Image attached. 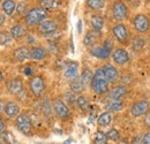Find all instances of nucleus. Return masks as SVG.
<instances>
[{
    "mask_svg": "<svg viewBox=\"0 0 150 144\" xmlns=\"http://www.w3.org/2000/svg\"><path fill=\"white\" fill-rule=\"evenodd\" d=\"M112 34L113 36L115 37V39L118 42H120L121 44H126L127 43L129 32H128V29L124 24H117V25H114L112 29Z\"/></svg>",
    "mask_w": 150,
    "mask_h": 144,
    "instance_id": "obj_8",
    "label": "nucleus"
},
{
    "mask_svg": "<svg viewBox=\"0 0 150 144\" xmlns=\"http://www.w3.org/2000/svg\"><path fill=\"white\" fill-rule=\"evenodd\" d=\"M106 107L109 111H114V112L120 111L122 108V99H109Z\"/></svg>",
    "mask_w": 150,
    "mask_h": 144,
    "instance_id": "obj_27",
    "label": "nucleus"
},
{
    "mask_svg": "<svg viewBox=\"0 0 150 144\" xmlns=\"http://www.w3.org/2000/svg\"><path fill=\"white\" fill-rule=\"evenodd\" d=\"M127 1H132V0H127Z\"/></svg>",
    "mask_w": 150,
    "mask_h": 144,
    "instance_id": "obj_47",
    "label": "nucleus"
},
{
    "mask_svg": "<svg viewBox=\"0 0 150 144\" xmlns=\"http://www.w3.org/2000/svg\"><path fill=\"white\" fill-rule=\"evenodd\" d=\"M7 89L13 95H19V93H21L23 91V83H22V81L20 78L11 80L7 83Z\"/></svg>",
    "mask_w": 150,
    "mask_h": 144,
    "instance_id": "obj_15",
    "label": "nucleus"
},
{
    "mask_svg": "<svg viewBox=\"0 0 150 144\" xmlns=\"http://www.w3.org/2000/svg\"><path fill=\"white\" fill-rule=\"evenodd\" d=\"M38 30L43 35H51L57 30V24L53 21H43L40 24H38Z\"/></svg>",
    "mask_w": 150,
    "mask_h": 144,
    "instance_id": "obj_14",
    "label": "nucleus"
},
{
    "mask_svg": "<svg viewBox=\"0 0 150 144\" xmlns=\"http://www.w3.org/2000/svg\"><path fill=\"white\" fill-rule=\"evenodd\" d=\"M143 144H150V131L144 135V137H143Z\"/></svg>",
    "mask_w": 150,
    "mask_h": 144,
    "instance_id": "obj_38",
    "label": "nucleus"
},
{
    "mask_svg": "<svg viewBox=\"0 0 150 144\" xmlns=\"http://www.w3.org/2000/svg\"><path fill=\"white\" fill-rule=\"evenodd\" d=\"M46 11L43 8H33L25 14V23L29 27H35L37 24H40L46 18Z\"/></svg>",
    "mask_w": 150,
    "mask_h": 144,
    "instance_id": "obj_2",
    "label": "nucleus"
},
{
    "mask_svg": "<svg viewBox=\"0 0 150 144\" xmlns=\"http://www.w3.org/2000/svg\"><path fill=\"white\" fill-rule=\"evenodd\" d=\"M102 71H103V74H104V76H105V78L108 80L109 83H114L119 77V73L117 71V68L112 65H110V64L105 65L102 68Z\"/></svg>",
    "mask_w": 150,
    "mask_h": 144,
    "instance_id": "obj_13",
    "label": "nucleus"
},
{
    "mask_svg": "<svg viewBox=\"0 0 150 144\" xmlns=\"http://www.w3.org/2000/svg\"><path fill=\"white\" fill-rule=\"evenodd\" d=\"M69 87H71V90H72L73 93H81L82 91L84 90V85H83V83L81 82V80L79 77H76V78L71 81Z\"/></svg>",
    "mask_w": 150,
    "mask_h": 144,
    "instance_id": "obj_26",
    "label": "nucleus"
},
{
    "mask_svg": "<svg viewBox=\"0 0 150 144\" xmlns=\"http://www.w3.org/2000/svg\"><path fill=\"white\" fill-rule=\"evenodd\" d=\"M1 8L6 15H13V13L15 12V8H16V4L13 0H5L1 4Z\"/></svg>",
    "mask_w": 150,
    "mask_h": 144,
    "instance_id": "obj_22",
    "label": "nucleus"
},
{
    "mask_svg": "<svg viewBox=\"0 0 150 144\" xmlns=\"http://www.w3.org/2000/svg\"><path fill=\"white\" fill-rule=\"evenodd\" d=\"M71 143H72V140H67V141H65L64 144H71Z\"/></svg>",
    "mask_w": 150,
    "mask_h": 144,
    "instance_id": "obj_46",
    "label": "nucleus"
},
{
    "mask_svg": "<svg viewBox=\"0 0 150 144\" xmlns=\"http://www.w3.org/2000/svg\"><path fill=\"white\" fill-rule=\"evenodd\" d=\"M90 22H91V27H93V29H94L95 31L100 32V30L104 27V20H103V18L99 16V15H94L91 18Z\"/></svg>",
    "mask_w": 150,
    "mask_h": 144,
    "instance_id": "obj_24",
    "label": "nucleus"
},
{
    "mask_svg": "<svg viewBox=\"0 0 150 144\" xmlns=\"http://www.w3.org/2000/svg\"><path fill=\"white\" fill-rule=\"evenodd\" d=\"M148 111H149V102L148 100H140L132 106L131 114L134 118H139L141 115L147 114Z\"/></svg>",
    "mask_w": 150,
    "mask_h": 144,
    "instance_id": "obj_9",
    "label": "nucleus"
},
{
    "mask_svg": "<svg viewBox=\"0 0 150 144\" xmlns=\"http://www.w3.org/2000/svg\"><path fill=\"white\" fill-rule=\"evenodd\" d=\"M16 7H18V13H19V14H24V13H25L27 5H25L24 2H21V4H19V6H16Z\"/></svg>",
    "mask_w": 150,
    "mask_h": 144,
    "instance_id": "obj_37",
    "label": "nucleus"
},
{
    "mask_svg": "<svg viewBox=\"0 0 150 144\" xmlns=\"http://www.w3.org/2000/svg\"><path fill=\"white\" fill-rule=\"evenodd\" d=\"M65 97H66V99H67V102L69 104H74L75 103V97L73 92H66L65 93Z\"/></svg>",
    "mask_w": 150,
    "mask_h": 144,
    "instance_id": "obj_36",
    "label": "nucleus"
},
{
    "mask_svg": "<svg viewBox=\"0 0 150 144\" xmlns=\"http://www.w3.org/2000/svg\"><path fill=\"white\" fill-rule=\"evenodd\" d=\"M112 59L114 64L119 65V66H124L128 62L129 60V55L127 53V51H125L124 49H117L112 54Z\"/></svg>",
    "mask_w": 150,
    "mask_h": 144,
    "instance_id": "obj_12",
    "label": "nucleus"
},
{
    "mask_svg": "<svg viewBox=\"0 0 150 144\" xmlns=\"http://www.w3.org/2000/svg\"><path fill=\"white\" fill-rule=\"evenodd\" d=\"M111 121H112V115H111L110 112H104V113H102V114L98 116V119H97L98 125L102 127L109 126V125L111 124Z\"/></svg>",
    "mask_w": 150,
    "mask_h": 144,
    "instance_id": "obj_25",
    "label": "nucleus"
},
{
    "mask_svg": "<svg viewBox=\"0 0 150 144\" xmlns=\"http://www.w3.org/2000/svg\"><path fill=\"white\" fill-rule=\"evenodd\" d=\"M46 58V50L44 47H34L30 50V59L36 60V61H40L44 60Z\"/></svg>",
    "mask_w": 150,
    "mask_h": 144,
    "instance_id": "obj_18",
    "label": "nucleus"
},
{
    "mask_svg": "<svg viewBox=\"0 0 150 144\" xmlns=\"http://www.w3.org/2000/svg\"><path fill=\"white\" fill-rule=\"evenodd\" d=\"M94 144H108V136L103 131H97L94 138Z\"/></svg>",
    "mask_w": 150,
    "mask_h": 144,
    "instance_id": "obj_32",
    "label": "nucleus"
},
{
    "mask_svg": "<svg viewBox=\"0 0 150 144\" xmlns=\"http://www.w3.org/2000/svg\"><path fill=\"white\" fill-rule=\"evenodd\" d=\"M91 89L97 95H104L109 91V82L105 78L102 69H97L95 72L91 80Z\"/></svg>",
    "mask_w": 150,
    "mask_h": 144,
    "instance_id": "obj_1",
    "label": "nucleus"
},
{
    "mask_svg": "<svg viewBox=\"0 0 150 144\" xmlns=\"http://www.w3.org/2000/svg\"><path fill=\"white\" fill-rule=\"evenodd\" d=\"M12 42V36L7 31H0V45H9Z\"/></svg>",
    "mask_w": 150,
    "mask_h": 144,
    "instance_id": "obj_33",
    "label": "nucleus"
},
{
    "mask_svg": "<svg viewBox=\"0 0 150 144\" xmlns=\"http://www.w3.org/2000/svg\"><path fill=\"white\" fill-rule=\"evenodd\" d=\"M106 136H108V138H110L112 141H118L119 140V133H118L117 129H110L109 133L106 134Z\"/></svg>",
    "mask_w": 150,
    "mask_h": 144,
    "instance_id": "obj_34",
    "label": "nucleus"
},
{
    "mask_svg": "<svg viewBox=\"0 0 150 144\" xmlns=\"http://www.w3.org/2000/svg\"><path fill=\"white\" fill-rule=\"evenodd\" d=\"M1 81H4V75H2V73L0 72V82Z\"/></svg>",
    "mask_w": 150,
    "mask_h": 144,
    "instance_id": "obj_45",
    "label": "nucleus"
},
{
    "mask_svg": "<svg viewBox=\"0 0 150 144\" xmlns=\"http://www.w3.org/2000/svg\"><path fill=\"white\" fill-rule=\"evenodd\" d=\"M112 14L117 21H124L128 15V8L124 2L117 1L112 6Z\"/></svg>",
    "mask_w": 150,
    "mask_h": 144,
    "instance_id": "obj_5",
    "label": "nucleus"
},
{
    "mask_svg": "<svg viewBox=\"0 0 150 144\" xmlns=\"http://www.w3.org/2000/svg\"><path fill=\"white\" fill-rule=\"evenodd\" d=\"M0 144H1V143H0Z\"/></svg>",
    "mask_w": 150,
    "mask_h": 144,
    "instance_id": "obj_48",
    "label": "nucleus"
},
{
    "mask_svg": "<svg viewBox=\"0 0 150 144\" xmlns=\"http://www.w3.org/2000/svg\"><path fill=\"white\" fill-rule=\"evenodd\" d=\"M105 5V0H87V6L91 9H102Z\"/></svg>",
    "mask_w": 150,
    "mask_h": 144,
    "instance_id": "obj_29",
    "label": "nucleus"
},
{
    "mask_svg": "<svg viewBox=\"0 0 150 144\" xmlns=\"http://www.w3.org/2000/svg\"><path fill=\"white\" fill-rule=\"evenodd\" d=\"M4 140H5V142L7 144H13V141H14L13 135L11 133H8V131L4 133Z\"/></svg>",
    "mask_w": 150,
    "mask_h": 144,
    "instance_id": "obj_35",
    "label": "nucleus"
},
{
    "mask_svg": "<svg viewBox=\"0 0 150 144\" xmlns=\"http://www.w3.org/2000/svg\"><path fill=\"white\" fill-rule=\"evenodd\" d=\"M5 106H6V104H5V102L0 99V113H2V112L5 111Z\"/></svg>",
    "mask_w": 150,
    "mask_h": 144,
    "instance_id": "obj_40",
    "label": "nucleus"
},
{
    "mask_svg": "<svg viewBox=\"0 0 150 144\" xmlns=\"http://www.w3.org/2000/svg\"><path fill=\"white\" fill-rule=\"evenodd\" d=\"M25 34H27V29L22 24H15L14 27L11 28V36H12V38L19 39V38H22L23 36H25Z\"/></svg>",
    "mask_w": 150,
    "mask_h": 144,
    "instance_id": "obj_20",
    "label": "nucleus"
},
{
    "mask_svg": "<svg viewBox=\"0 0 150 144\" xmlns=\"http://www.w3.org/2000/svg\"><path fill=\"white\" fill-rule=\"evenodd\" d=\"M20 112V106L15 103V102H9L6 104L5 106V113L8 118H15L18 116Z\"/></svg>",
    "mask_w": 150,
    "mask_h": 144,
    "instance_id": "obj_17",
    "label": "nucleus"
},
{
    "mask_svg": "<svg viewBox=\"0 0 150 144\" xmlns=\"http://www.w3.org/2000/svg\"><path fill=\"white\" fill-rule=\"evenodd\" d=\"M64 75L69 81L76 78L79 75V64L75 61H68L64 67Z\"/></svg>",
    "mask_w": 150,
    "mask_h": 144,
    "instance_id": "obj_10",
    "label": "nucleus"
},
{
    "mask_svg": "<svg viewBox=\"0 0 150 144\" xmlns=\"http://www.w3.org/2000/svg\"><path fill=\"white\" fill-rule=\"evenodd\" d=\"M100 37V34L97 32V31H88V34L84 36V39H83V44L86 46H93L97 43V40L99 39Z\"/></svg>",
    "mask_w": 150,
    "mask_h": 144,
    "instance_id": "obj_19",
    "label": "nucleus"
},
{
    "mask_svg": "<svg viewBox=\"0 0 150 144\" xmlns=\"http://www.w3.org/2000/svg\"><path fill=\"white\" fill-rule=\"evenodd\" d=\"M53 108L56 112L57 116L60 119H66L69 116V108L67 107V105L60 100V99H56L53 102Z\"/></svg>",
    "mask_w": 150,
    "mask_h": 144,
    "instance_id": "obj_11",
    "label": "nucleus"
},
{
    "mask_svg": "<svg viewBox=\"0 0 150 144\" xmlns=\"http://www.w3.org/2000/svg\"><path fill=\"white\" fill-rule=\"evenodd\" d=\"M4 128H5V124H4V120L0 118V135L2 134V131H4Z\"/></svg>",
    "mask_w": 150,
    "mask_h": 144,
    "instance_id": "obj_42",
    "label": "nucleus"
},
{
    "mask_svg": "<svg viewBox=\"0 0 150 144\" xmlns=\"http://www.w3.org/2000/svg\"><path fill=\"white\" fill-rule=\"evenodd\" d=\"M14 59L19 62H23L25 61L27 59H30V50H28L27 47L24 46H21L18 47L15 51H14Z\"/></svg>",
    "mask_w": 150,
    "mask_h": 144,
    "instance_id": "obj_16",
    "label": "nucleus"
},
{
    "mask_svg": "<svg viewBox=\"0 0 150 144\" xmlns=\"http://www.w3.org/2000/svg\"><path fill=\"white\" fill-rule=\"evenodd\" d=\"M93 73L90 72L89 69H84L82 74H81V77H80V80H81V82L83 83V85L86 87V85H88L89 83H91V80H93Z\"/></svg>",
    "mask_w": 150,
    "mask_h": 144,
    "instance_id": "obj_28",
    "label": "nucleus"
},
{
    "mask_svg": "<svg viewBox=\"0 0 150 144\" xmlns=\"http://www.w3.org/2000/svg\"><path fill=\"white\" fill-rule=\"evenodd\" d=\"M144 125L150 128V114H148V115L146 116V119H144Z\"/></svg>",
    "mask_w": 150,
    "mask_h": 144,
    "instance_id": "obj_39",
    "label": "nucleus"
},
{
    "mask_svg": "<svg viewBox=\"0 0 150 144\" xmlns=\"http://www.w3.org/2000/svg\"><path fill=\"white\" fill-rule=\"evenodd\" d=\"M39 5L43 9H57L61 6V0H40Z\"/></svg>",
    "mask_w": 150,
    "mask_h": 144,
    "instance_id": "obj_21",
    "label": "nucleus"
},
{
    "mask_svg": "<svg viewBox=\"0 0 150 144\" xmlns=\"http://www.w3.org/2000/svg\"><path fill=\"white\" fill-rule=\"evenodd\" d=\"M4 22H5V16L4 15H0V27L4 24Z\"/></svg>",
    "mask_w": 150,
    "mask_h": 144,
    "instance_id": "obj_43",
    "label": "nucleus"
},
{
    "mask_svg": "<svg viewBox=\"0 0 150 144\" xmlns=\"http://www.w3.org/2000/svg\"><path fill=\"white\" fill-rule=\"evenodd\" d=\"M126 95V89H125V87H121V85H119V87H115V88H113L111 92H110V95H109V99H121L124 96Z\"/></svg>",
    "mask_w": 150,
    "mask_h": 144,
    "instance_id": "obj_23",
    "label": "nucleus"
},
{
    "mask_svg": "<svg viewBox=\"0 0 150 144\" xmlns=\"http://www.w3.org/2000/svg\"><path fill=\"white\" fill-rule=\"evenodd\" d=\"M31 73H33V71H31L30 68H27V69H25V74H27V75H30Z\"/></svg>",
    "mask_w": 150,
    "mask_h": 144,
    "instance_id": "obj_44",
    "label": "nucleus"
},
{
    "mask_svg": "<svg viewBox=\"0 0 150 144\" xmlns=\"http://www.w3.org/2000/svg\"><path fill=\"white\" fill-rule=\"evenodd\" d=\"M143 46H144V39L140 38V37H135V38L133 39L132 47H133V50H134L135 52L141 51V50L143 49Z\"/></svg>",
    "mask_w": 150,
    "mask_h": 144,
    "instance_id": "obj_30",
    "label": "nucleus"
},
{
    "mask_svg": "<svg viewBox=\"0 0 150 144\" xmlns=\"http://www.w3.org/2000/svg\"><path fill=\"white\" fill-rule=\"evenodd\" d=\"M29 87H30V90L31 92L36 96V97H39L43 95V92L45 90V83L43 81V78L40 76H35L30 80L29 82Z\"/></svg>",
    "mask_w": 150,
    "mask_h": 144,
    "instance_id": "obj_7",
    "label": "nucleus"
},
{
    "mask_svg": "<svg viewBox=\"0 0 150 144\" xmlns=\"http://www.w3.org/2000/svg\"><path fill=\"white\" fill-rule=\"evenodd\" d=\"M77 31H79V34H81V31H82V21L81 20H79V22H77Z\"/></svg>",
    "mask_w": 150,
    "mask_h": 144,
    "instance_id": "obj_41",
    "label": "nucleus"
},
{
    "mask_svg": "<svg viewBox=\"0 0 150 144\" xmlns=\"http://www.w3.org/2000/svg\"><path fill=\"white\" fill-rule=\"evenodd\" d=\"M76 103H77V106L81 108L82 111L89 109V100L87 99V97H84V96L77 97L76 98Z\"/></svg>",
    "mask_w": 150,
    "mask_h": 144,
    "instance_id": "obj_31",
    "label": "nucleus"
},
{
    "mask_svg": "<svg viewBox=\"0 0 150 144\" xmlns=\"http://www.w3.org/2000/svg\"><path fill=\"white\" fill-rule=\"evenodd\" d=\"M16 127L24 135H29L33 130V124H31L29 116L25 114H20L16 118Z\"/></svg>",
    "mask_w": 150,
    "mask_h": 144,
    "instance_id": "obj_4",
    "label": "nucleus"
},
{
    "mask_svg": "<svg viewBox=\"0 0 150 144\" xmlns=\"http://www.w3.org/2000/svg\"><path fill=\"white\" fill-rule=\"evenodd\" d=\"M111 50H112V43H111V40L108 39L104 45L94 46L91 49V54L95 55L96 58H99V59H108L110 56Z\"/></svg>",
    "mask_w": 150,
    "mask_h": 144,
    "instance_id": "obj_3",
    "label": "nucleus"
},
{
    "mask_svg": "<svg viewBox=\"0 0 150 144\" xmlns=\"http://www.w3.org/2000/svg\"><path fill=\"white\" fill-rule=\"evenodd\" d=\"M133 25L139 32H146L150 28V21L144 14H139L133 20Z\"/></svg>",
    "mask_w": 150,
    "mask_h": 144,
    "instance_id": "obj_6",
    "label": "nucleus"
}]
</instances>
